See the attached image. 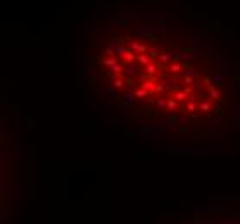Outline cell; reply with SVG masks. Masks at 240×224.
<instances>
[{"mask_svg": "<svg viewBox=\"0 0 240 224\" xmlns=\"http://www.w3.org/2000/svg\"><path fill=\"white\" fill-rule=\"evenodd\" d=\"M185 224H240V221H192Z\"/></svg>", "mask_w": 240, "mask_h": 224, "instance_id": "1", "label": "cell"}, {"mask_svg": "<svg viewBox=\"0 0 240 224\" xmlns=\"http://www.w3.org/2000/svg\"><path fill=\"white\" fill-rule=\"evenodd\" d=\"M131 50L137 52V53H144V52H147L149 48L145 47V45H142V43H138V42H131Z\"/></svg>", "mask_w": 240, "mask_h": 224, "instance_id": "2", "label": "cell"}]
</instances>
